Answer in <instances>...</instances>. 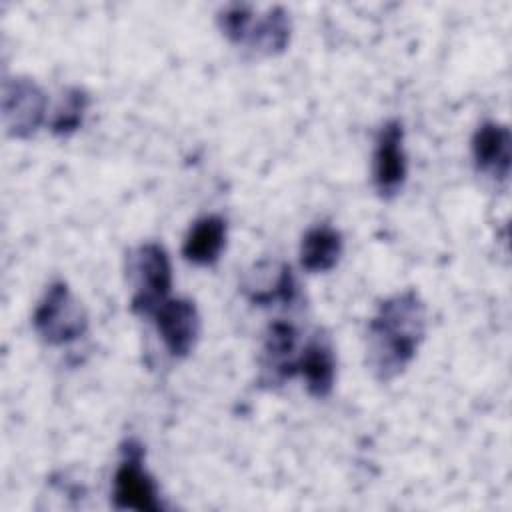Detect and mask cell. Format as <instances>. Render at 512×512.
Wrapping results in <instances>:
<instances>
[{"instance_id":"6da1fadb","label":"cell","mask_w":512,"mask_h":512,"mask_svg":"<svg viewBox=\"0 0 512 512\" xmlns=\"http://www.w3.org/2000/svg\"><path fill=\"white\" fill-rule=\"evenodd\" d=\"M426 334V306L416 290L398 292L378 304L366 332V364L380 382L400 376Z\"/></svg>"},{"instance_id":"7a4b0ae2","label":"cell","mask_w":512,"mask_h":512,"mask_svg":"<svg viewBox=\"0 0 512 512\" xmlns=\"http://www.w3.org/2000/svg\"><path fill=\"white\" fill-rule=\"evenodd\" d=\"M38 338L48 346H64L88 330V314L64 280L52 282L32 314Z\"/></svg>"},{"instance_id":"3957f363","label":"cell","mask_w":512,"mask_h":512,"mask_svg":"<svg viewBox=\"0 0 512 512\" xmlns=\"http://www.w3.org/2000/svg\"><path fill=\"white\" fill-rule=\"evenodd\" d=\"M128 272L134 286L130 308L140 316H152L168 300L172 288L170 256L158 242H144L128 256Z\"/></svg>"},{"instance_id":"277c9868","label":"cell","mask_w":512,"mask_h":512,"mask_svg":"<svg viewBox=\"0 0 512 512\" xmlns=\"http://www.w3.org/2000/svg\"><path fill=\"white\" fill-rule=\"evenodd\" d=\"M112 502L116 510H164L156 482L144 466V448L134 438H128L122 444L120 462L112 480Z\"/></svg>"},{"instance_id":"5b68a950","label":"cell","mask_w":512,"mask_h":512,"mask_svg":"<svg viewBox=\"0 0 512 512\" xmlns=\"http://www.w3.org/2000/svg\"><path fill=\"white\" fill-rule=\"evenodd\" d=\"M408 176V156L404 148V126L392 118L384 122L374 140L372 184L380 198H394Z\"/></svg>"},{"instance_id":"8992f818","label":"cell","mask_w":512,"mask_h":512,"mask_svg":"<svg viewBox=\"0 0 512 512\" xmlns=\"http://www.w3.org/2000/svg\"><path fill=\"white\" fill-rule=\"evenodd\" d=\"M46 116V96L42 88L26 76L8 78L2 88V120L14 138L32 136Z\"/></svg>"},{"instance_id":"52a82bcc","label":"cell","mask_w":512,"mask_h":512,"mask_svg":"<svg viewBox=\"0 0 512 512\" xmlns=\"http://www.w3.org/2000/svg\"><path fill=\"white\" fill-rule=\"evenodd\" d=\"M160 340L170 356L186 358L200 336V314L190 298H168L152 314Z\"/></svg>"},{"instance_id":"ba28073f","label":"cell","mask_w":512,"mask_h":512,"mask_svg":"<svg viewBox=\"0 0 512 512\" xmlns=\"http://www.w3.org/2000/svg\"><path fill=\"white\" fill-rule=\"evenodd\" d=\"M260 384L272 388L296 376L298 332L286 320H274L264 332L260 350Z\"/></svg>"},{"instance_id":"9c48e42d","label":"cell","mask_w":512,"mask_h":512,"mask_svg":"<svg viewBox=\"0 0 512 512\" xmlns=\"http://www.w3.org/2000/svg\"><path fill=\"white\" fill-rule=\"evenodd\" d=\"M472 160L478 172L494 180H506L512 160V136L506 124L496 120L482 122L472 134Z\"/></svg>"},{"instance_id":"30bf717a","label":"cell","mask_w":512,"mask_h":512,"mask_svg":"<svg viewBox=\"0 0 512 512\" xmlns=\"http://www.w3.org/2000/svg\"><path fill=\"white\" fill-rule=\"evenodd\" d=\"M296 374L306 382V390L314 398H326L334 390L336 380V354L328 334L316 330L298 354Z\"/></svg>"},{"instance_id":"8fae6325","label":"cell","mask_w":512,"mask_h":512,"mask_svg":"<svg viewBox=\"0 0 512 512\" xmlns=\"http://www.w3.org/2000/svg\"><path fill=\"white\" fill-rule=\"evenodd\" d=\"M228 224L218 214H208L198 218L188 234L184 236L182 256L196 266H212L218 262L226 246Z\"/></svg>"},{"instance_id":"7c38bea8","label":"cell","mask_w":512,"mask_h":512,"mask_svg":"<svg viewBox=\"0 0 512 512\" xmlns=\"http://www.w3.org/2000/svg\"><path fill=\"white\" fill-rule=\"evenodd\" d=\"M344 250L340 230L330 224H316L306 230L300 242V266L306 272L318 274L332 270Z\"/></svg>"},{"instance_id":"4fadbf2b","label":"cell","mask_w":512,"mask_h":512,"mask_svg":"<svg viewBox=\"0 0 512 512\" xmlns=\"http://www.w3.org/2000/svg\"><path fill=\"white\" fill-rule=\"evenodd\" d=\"M290 40V18L282 8H272L266 16H256L246 46L260 54H278Z\"/></svg>"},{"instance_id":"5bb4252c","label":"cell","mask_w":512,"mask_h":512,"mask_svg":"<svg viewBox=\"0 0 512 512\" xmlns=\"http://www.w3.org/2000/svg\"><path fill=\"white\" fill-rule=\"evenodd\" d=\"M88 106H90V96L84 88L80 86L66 88L50 118V130L56 136H70L82 126Z\"/></svg>"},{"instance_id":"9a60e30c","label":"cell","mask_w":512,"mask_h":512,"mask_svg":"<svg viewBox=\"0 0 512 512\" xmlns=\"http://www.w3.org/2000/svg\"><path fill=\"white\" fill-rule=\"evenodd\" d=\"M254 18L252 16V10L250 6H244V4H232L228 8L222 10V14L218 16V22H220V28L222 32L236 44H246L248 40V34H250V28L254 24Z\"/></svg>"}]
</instances>
